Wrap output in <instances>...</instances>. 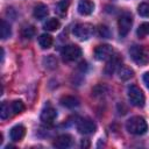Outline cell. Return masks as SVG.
<instances>
[{
	"label": "cell",
	"instance_id": "6da1fadb",
	"mask_svg": "<svg viewBox=\"0 0 149 149\" xmlns=\"http://www.w3.org/2000/svg\"><path fill=\"white\" fill-rule=\"evenodd\" d=\"M126 129L133 135H142L147 132L148 125L142 116H132L126 122Z\"/></svg>",
	"mask_w": 149,
	"mask_h": 149
},
{
	"label": "cell",
	"instance_id": "7a4b0ae2",
	"mask_svg": "<svg viewBox=\"0 0 149 149\" xmlns=\"http://www.w3.org/2000/svg\"><path fill=\"white\" fill-rule=\"evenodd\" d=\"M129 54H130V57L137 64V65H141V66H144L149 63V54L147 52V50L141 47V45H133L130 47L129 49Z\"/></svg>",
	"mask_w": 149,
	"mask_h": 149
},
{
	"label": "cell",
	"instance_id": "3957f363",
	"mask_svg": "<svg viewBox=\"0 0 149 149\" xmlns=\"http://www.w3.org/2000/svg\"><path fill=\"white\" fill-rule=\"evenodd\" d=\"M127 95H128V100L130 101L132 105L136 106V107H143L144 106V94L142 92V90L136 86V85H130L127 90Z\"/></svg>",
	"mask_w": 149,
	"mask_h": 149
},
{
	"label": "cell",
	"instance_id": "277c9868",
	"mask_svg": "<svg viewBox=\"0 0 149 149\" xmlns=\"http://www.w3.org/2000/svg\"><path fill=\"white\" fill-rule=\"evenodd\" d=\"M93 34H94V27L91 23H86V22L78 23L73 28V35L80 41L88 40Z\"/></svg>",
	"mask_w": 149,
	"mask_h": 149
},
{
	"label": "cell",
	"instance_id": "5b68a950",
	"mask_svg": "<svg viewBox=\"0 0 149 149\" xmlns=\"http://www.w3.org/2000/svg\"><path fill=\"white\" fill-rule=\"evenodd\" d=\"M133 26V16L129 12H123L119 20H118V28H119V34L121 37L127 36V34L130 31V28Z\"/></svg>",
	"mask_w": 149,
	"mask_h": 149
},
{
	"label": "cell",
	"instance_id": "8992f818",
	"mask_svg": "<svg viewBox=\"0 0 149 149\" xmlns=\"http://www.w3.org/2000/svg\"><path fill=\"white\" fill-rule=\"evenodd\" d=\"M81 56V49L76 44L65 45L62 49V58L64 62H73Z\"/></svg>",
	"mask_w": 149,
	"mask_h": 149
},
{
	"label": "cell",
	"instance_id": "52a82bcc",
	"mask_svg": "<svg viewBox=\"0 0 149 149\" xmlns=\"http://www.w3.org/2000/svg\"><path fill=\"white\" fill-rule=\"evenodd\" d=\"M77 130L80 133V134H84V135H88V134H93L97 129V125L94 123L93 120L88 119V118H83V119H79L77 121Z\"/></svg>",
	"mask_w": 149,
	"mask_h": 149
},
{
	"label": "cell",
	"instance_id": "ba28073f",
	"mask_svg": "<svg viewBox=\"0 0 149 149\" xmlns=\"http://www.w3.org/2000/svg\"><path fill=\"white\" fill-rule=\"evenodd\" d=\"M114 55V50L109 44H100L94 49V58L98 61L109 59Z\"/></svg>",
	"mask_w": 149,
	"mask_h": 149
},
{
	"label": "cell",
	"instance_id": "9c48e42d",
	"mask_svg": "<svg viewBox=\"0 0 149 149\" xmlns=\"http://www.w3.org/2000/svg\"><path fill=\"white\" fill-rule=\"evenodd\" d=\"M56 118H57V112H56V109H55L50 104L45 105L44 108H43L42 112H41V115H40L41 121H42L44 125H52L54 121L56 120Z\"/></svg>",
	"mask_w": 149,
	"mask_h": 149
},
{
	"label": "cell",
	"instance_id": "30bf717a",
	"mask_svg": "<svg viewBox=\"0 0 149 149\" xmlns=\"http://www.w3.org/2000/svg\"><path fill=\"white\" fill-rule=\"evenodd\" d=\"M121 64H122V58L119 55H113L108 59V62L105 66V73L106 74H113L115 71H118L120 69Z\"/></svg>",
	"mask_w": 149,
	"mask_h": 149
},
{
	"label": "cell",
	"instance_id": "8fae6325",
	"mask_svg": "<svg viewBox=\"0 0 149 149\" xmlns=\"http://www.w3.org/2000/svg\"><path fill=\"white\" fill-rule=\"evenodd\" d=\"M72 142H73V137L70 135V134H62L59 136H57L54 142H52V146L55 148H59V149H64V148H69L72 146Z\"/></svg>",
	"mask_w": 149,
	"mask_h": 149
},
{
	"label": "cell",
	"instance_id": "7c38bea8",
	"mask_svg": "<svg viewBox=\"0 0 149 149\" xmlns=\"http://www.w3.org/2000/svg\"><path fill=\"white\" fill-rule=\"evenodd\" d=\"M94 9V3L91 0H79L77 10L80 15H90Z\"/></svg>",
	"mask_w": 149,
	"mask_h": 149
},
{
	"label": "cell",
	"instance_id": "4fadbf2b",
	"mask_svg": "<svg viewBox=\"0 0 149 149\" xmlns=\"http://www.w3.org/2000/svg\"><path fill=\"white\" fill-rule=\"evenodd\" d=\"M24 135H26V128H24V126H22V125H16V126H14V127L10 129V132H9V137H10V140L14 141V142L21 141V140L24 137Z\"/></svg>",
	"mask_w": 149,
	"mask_h": 149
},
{
	"label": "cell",
	"instance_id": "5bb4252c",
	"mask_svg": "<svg viewBox=\"0 0 149 149\" xmlns=\"http://www.w3.org/2000/svg\"><path fill=\"white\" fill-rule=\"evenodd\" d=\"M48 14H49V9H48V6H47V5L40 2V3H37V5L34 7L33 15H34L35 19L42 20V19H44Z\"/></svg>",
	"mask_w": 149,
	"mask_h": 149
},
{
	"label": "cell",
	"instance_id": "9a60e30c",
	"mask_svg": "<svg viewBox=\"0 0 149 149\" xmlns=\"http://www.w3.org/2000/svg\"><path fill=\"white\" fill-rule=\"evenodd\" d=\"M61 104L68 108H74L79 105V100L73 95H65L61 99Z\"/></svg>",
	"mask_w": 149,
	"mask_h": 149
},
{
	"label": "cell",
	"instance_id": "2e32d148",
	"mask_svg": "<svg viewBox=\"0 0 149 149\" xmlns=\"http://www.w3.org/2000/svg\"><path fill=\"white\" fill-rule=\"evenodd\" d=\"M54 43L52 36H50L49 34H42L38 37V44L42 49H49Z\"/></svg>",
	"mask_w": 149,
	"mask_h": 149
},
{
	"label": "cell",
	"instance_id": "e0dca14e",
	"mask_svg": "<svg viewBox=\"0 0 149 149\" xmlns=\"http://www.w3.org/2000/svg\"><path fill=\"white\" fill-rule=\"evenodd\" d=\"M118 71H119V77L122 80H128V79H130L134 76L133 69L129 68V66H127V65H121Z\"/></svg>",
	"mask_w": 149,
	"mask_h": 149
},
{
	"label": "cell",
	"instance_id": "ac0fdd59",
	"mask_svg": "<svg viewBox=\"0 0 149 149\" xmlns=\"http://www.w3.org/2000/svg\"><path fill=\"white\" fill-rule=\"evenodd\" d=\"M9 107H10L12 116L16 115V114H20L24 111V104L21 100H14V101L9 102Z\"/></svg>",
	"mask_w": 149,
	"mask_h": 149
},
{
	"label": "cell",
	"instance_id": "d6986e66",
	"mask_svg": "<svg viewBox=\"0 0 149 149\" xmlns=\"http://www.w3.org/2000/svg\"><path fill=\"white\" fill-rule=\"evenodd\" d=\"M59 27H61V22H59L57 19H55V17L48 19V20L44 22V24H43V28H44L45 30H48V31H55V30H57Z\"/></svg>",
	"mask_w": 149,
	"mask_h": 149
},
{
	"label": "cell",
	"instance_id": "ffe728a7",
	"mask_svg": "<svg viewBox=\"0 0 149 149\" xmlns=\"http://www.w3.org/2000/svg\"><path fill=\"white\" fill-rule=\"evenodd\" d=\"M12 30H10V26L9 23H7L5 20H1V24H0V35L2 40H6L10 36Z\"/></svg>",
	"mask_w": 149,
	"mask_h": 149
},
{
	"label": "cell",
	"instance_id": "44dd1931",
	"mask_svg": "<svg viewBox=\"0 0 149 149\" xmlns=\"http://www.w3.org/2000/svg\"><path fill=\"white\" fill-rule=\"evenodd\" d=\"M35 33H36L35 27L31 24H27V26L22 27V29H21V36L23 38H31L35 35Z\"/></svg>",
	"mask_w": 149,
	"mask_h": 149
},
{
	"label": "cell",
	"instance_id": "7402d4cb",
	"mask_svg": "<svg viewBox=\"0 0 149 149\" xmlns=\"http://www.w3.org/2000/svg\"><path fill=\"white\" fill-rule=\"evenodd\" d=\"M12 116V113H10V107H9V102L7 101H3L1 104V108H0V118L2 120L5 119H8Z\"/></svg>",
	"mask_w": 149,
	"mask_h": 149
},
{
	"label": "cell",
	"instance_id": "603a6c76",
	"mask_svg": "<svg viewBox=\"0 0 149 149\" xmlns=\"http://www.w3.org/2000/svg\"><path fill=\"white\" fill-rule=\"evenodd\" d=\"M68 7H69V1H68V0H62V1H59V2L56 5V13H57L59 16H64V15L66 14Z\"/></svg>",
	"mask_w": 149,
	"mask_h": 149
},
{
	"label": "cell",
	"instance_id": "cb8c5ba5",
	"mask_svg": "<svg viewBox=\"0 0 149 149\" xmlns=\"http://www.w3.org/2000/svg\"><path fill=\"white\" fill-rule=\"evenodd\" d=\"M43 63H44V66L48 68V69H55V68L57 66V59H56L52 55L47 56V57L43 59Z\"/></svg>",
	"mask_w": 149,
	"mask_h": 149
},
{
	"label": "cell",
	"instance_id": "d4e9b609",
	"mask_svg": "<svg viewBox=\"0 0 149 149\" xmlns=\"http://www.w3.org/2000/svg\"><path fill=\"white\" fill-rule=\"evenodd\" d=\"M137 12L143 17H149V2H142L137 7Z\"/></svg>",
	"mask_w": 149,
	"mask_h": 149
},
{
	"label": "cell",
	"instance_id": "484cf974",
	"mask_svg": "<svg viewBox=\"0 0 149 149\" xmlns=\"http://www.w3.org/2000/svg\"><path fill=\"white\" fill-rule=\"evenodd\" d=\"M137 35L139 37H144L147 35H149V22H143L139 29H137Z\"/></svg>",
	"mask_w": 149,
	"mask_h": 149
},
{
	"label": "cell",
	"instance_id": "4316f807",
	"mask_svg": "<svg viewBox=\"0 0 149 149\" xmlns=\"http://www.w3.org/2000/svg\"><path fill=\"white\" fill-rule=\"evenodd\" d=\"M98 34H99L101 37H105V38H107V37L111 36L109 29H108L106 26H102V24H100V26L98 27Z\"/></svg>",
	"mask_w": 149,
	"mask_h": 149
},
{
	"label": "cell",
	"instance_id": "83f0119b",
	"mask_svg": "<svg viewBox=\"0 0 149 149\" xmlns=\"http://www.w3.org/2000/svg\"><path fill=\"white\" fill-rule=\"evenodd\" d=\"M143 81H144V84L147 85V87L149 88V72H146V73L143 74Z\"/></svg>",
	"mask_w": 149,
	"mask_h": 149
},
{
	"label": "cell",
	"instance_id": "f1b7e54d",
	"mask_svg": "<svg viewBox=\"0 0 149 149\" xmlns=\"http://www.w3.org/2000/svg\"><path fill=\"white\" fill-rule=\"evenodd\" d=\"M80 146L83 147V148H88L90 147V142H88V140H81V143H80Z\"/></svg>",
	"mask_w": 149,
	"mask_h": 149
}]
</instances>
